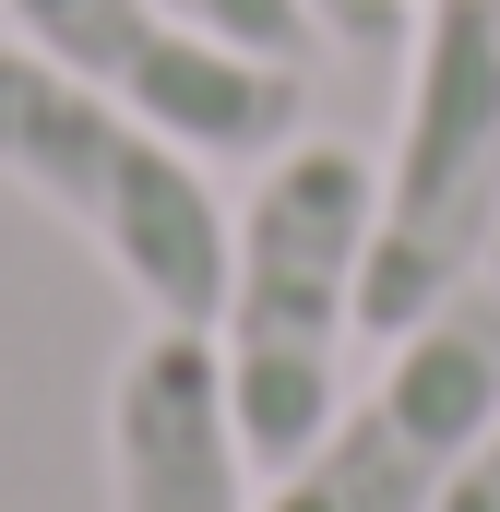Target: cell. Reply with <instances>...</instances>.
<instances>
[{
    "label": "cell",
    "instance_id": "obj_8",
    "mask_svg": "<svg viewBox=\"0 0 500 512\" xmlns=\"http://www.w3.org/2000/svg\"><path fill=\"white\" fill-rule=\"evenodd\" d=\"M322 24V48H405L417 36V0H298Z\"/></svg>",
    "mask_w": 500,
    "mask_h": 512
},
{
    "label": "cell",
    "instance_id": "obj_9",
    "mask_svg": "<svg viewBox=\"0 0 500 512\" xmlns=\"http://www.w3.org/2000/svg\"><path fill=\"white\" fill-rule=\"evenodd\" d=\"M441 512H500V429L477 441V465L453 477V501H441Z\"/></svg>",
    "mask_w": 500,
    "mask_h": 512
},
{
    "label": "cell",
    "instance_id": "obj_7",
    "mask_svg": "<svg viewBox=\"0 0 500 512\" xmlns=\"http://www.w3.org/2000/svg\"><path fill=\"white\" fill-rule=\"evenodd\" d=\"M179 24H203L215 48H250V60H286V72H310L322 60V24L298 12V0H167Z\"/></svg>",
    "mask_w": 500,
    "mask_h": 512
},
{
    "label": "cell",
    "instance_id": "obj_3",
    "mask_svg": "<svg viewBox=\"0 0 500 512\" xmlns=\"http://www.w3.org/2000/svg\"><path fill=\"white\" fill-rule=\"evenodd\" d=\"M500 251V0H417L405 120L370 203V334L393 346Z\"/></svg>",
    "mask_w": 500,
    "mask_h": 512
},
{
    "label": "cell",
    "instance_id": "obj_5",
    "mask_svg": "<svg viewBox=\"0 0 500 512\" xmlns=\"http://www.w3.org/2000/svg\"><path fill=\"white\" fill-rule=\"evenodd\" d=\"M0 24L36 60H60L72 84H96L108 108L191 143V155H286L298 120H310V72L215 48L167 0H0Z\"/></svg>",
    "mask_w": 500,
    "mask_h": 512
},
{
    "label": "cell",
    "instance_id": "obj_2",
    "mask_svg": "<svg viewBox=\"0 0 500 512\" xmlns=\"http://www.w3.org/2000/svg\"><path fill=\"white\" fill-rule=\"evenodd\" d=\"M0 179L36 191L84 251L108 262L131 298H143V322L215 334L239 215L215 203L203 155L167 143L155 120H131V108H108L96 84H72L24 36H0Z\"/></svg>",
    "mask_w": 500,
    "mask_h": 512
},
{
    "label": "cell",
    "instance_id": "obj_6",
    "mask_svg": "<svg viewBox=\"0 0 500 512\" xmlns=\"http://www.w3.org/2000/svg\"><path fill=\"white\" fill-rule=\"evenodd\" d=\"M108 512H262L215 334L143 322L108 370Z\"/></svg>",
    "mask_w": 500,
    "mask_h": 512
},
{
    "label": "cell",
    "instance_id": "obj_1",
    "mask_svg": "<svg viewBox=\"0 0 500 512\" xmlns=\"http://www.w3.org/2000/svg\"><path fill=\"white\" fill-rule=\"evenodd\" d=\"M370 203L381 167L334 131H298L250 179V215L227 239L215 370H227V405L262 477H286L346 405V346L370 334Z\"/></svg>",
    "mask_w": 500,
    "mask_h": 512
},
{
    "label": "cell",
    "instance_id": "obj_4",
    "mask_svg": "<svg viewBox=\"0 0 500 512\" xmlns=\"http://www.w3.org/2000/svg\"><path fill=\"white\" fill-rule=\"evenodd\" d=\"M489 429H500V286H465L381 346L370 393L322 417V441L262 489V512H441Z\"/></svg>",
    "mask_w": 500,
    "mask_h": 512
}]
</instances>
